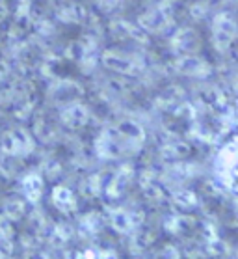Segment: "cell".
Here are the masks:
<instances>
[{
    "label": "cell",
    "mask_w": 238,
    "mask_h": 259,
    "mask_svg": "<svg viewBox=\"0 0 238 259\" xmlns=\"http://www.w3.org/2000/svg\"><path fill=\"white\" fill-rule=\"evenodd\" d=\"M146 144V131L138 121L123 119L108 125L95 138V155L103 160H119L138 155Z\"/></svg>",
    "instance_id": "1"
},
{
    "label": "cell",
    "mask_w": 238,
    "mask_h": 259,
    "mask_svg": "<svg viewBox=\"0 0 238 259\" xmlns=\"http://www.w3.org/2000/svg\"><path fill=\"white\" fill-rule=\"evenodd\" d=\"M35 151V140L30 131L23 127H13L0 138V155L10 159H24Z\"/></svg>",
    "instance_id": "2"
},
{
    "label": "cell",
    "mask_w": 238,
    "mask_h": 259,
    "mask_svg": "<svg viewBox=\"0 0 238 259\" xmlns=\"http://www.w3.org/2000/svg\"><path fill=\"white\" fill-rule=\"evenodd\" d=\"M101 64L105 65L108 71L116 73V75H123V77L136 75L144 67L141 60L136 54L127 53V51H116V49L103 51L101 53Z\"/></svg>",
    "instance_id": "3"
},
{
    "label": "cell",
    "mask_w": 238,
    "mask_h": 259,
    "mask_svg": "<svg viewBox=\"0 0 238 259\" xmlns=\"http://www.w3.org/2000/svg\"><path fill=\"white\" fill-rule=\"evenodd\" d=\"M108 222H110L112 230L116 231V233L128 235V233H134L141 226L144 212L123 209V207H114V209L108 211Z\"/></svg>",
    "instance_id": "4"
},
{
    "label": "cell",
    "mask_w": 238,
    "mask_h": 259,
    "mask_svg": "<svg viewBox=\"0 0 238 259\" xmlns=\"http://www.w3.org/2000/svg\"><path fill=\"white\" fill-rule=\"evenodd\" d=\"M132 179H134L132 166L121 164L110 177H108V181L103 185V194L110 201L121 200L123 196H125V192H127V189L130 187Z\"/></svg>",
    "instance_id": "5"
},
{
    "label": "cell",
    "mask_w": 238,
    "mask_h": 259,
    "mask_svg": "<svg viewBox=\"0 0 238 259\" xmlns=\"http://www.w3.org/2000/svg\"><path fill=\"white\" fill-rule=\"evenodd\" d=\"M89 118H91L89 108L80 101H69L67 105L60 108V123L67 129H82L89 123Z\"/></svg>",
    "instance_id": "6"
},
{
    "label": "cell",
    "mask_w": 238,
    "mask_h": 259,
    "mask_svg": "<svg viewBox=\"0 0 238 259\" xmlns=\"http://www.w3.org/2000/svg\"><path fill=\"white\" fill-rule=\"evenodd\" d=\"M19 189H21L23 198L28 201L30 205H37L43 198V192H45V179L37 171H28L21 177Z\"/></svg>",
    "instance_id": "7"
},
{
    "label": "cell",
    "mask_w": 238,
    "mask_h": 259,
    "mask_svg": "<svg viewBox=\"0 0 238 259\" xmlns=\"http://www.w3.org/2000/svg\"><path fill=\"white\" fill-rule=\"evenodd\" d=\"M169 24V13L164 12V8H153L149 12L141 13L138 19V26L147 34L162 32Z\"/></svg>",
    "instance_id": "8"
},
{
    "label": "cell",
    "mask_w": 238,
    "mask_h": 259,
    "mask_svg": "<svg viewBox=\"0 0 238 259\" xmlns=\"http://www.w3.org/2000/svg\"><path fill=\"white\" fill-rule=\"evenodd\" d=\"M51 201H53V205L58 209L60 212H64V214H73L76 211V196L75 192L69 189V187H65V185H56L53 190H51Z\"/></svg>",
    "instance_id": "9"
},
{
    "label": "cell",
    "mask_w": 238,
    "mask_h": 259,
    "mask_svg": "<svg viewBox=\"0 0 238 259\" xmlns=\"http://www.w3.org/2000/svg\"><path fill=\"white\" fill-rule=\"evenodd\" d=\"M26 203H28V201L24 200V198L12 196V198H8V200L4 201L2 214H4L8 220H12V222H19V220L26 214Z\"/></svg>",
    "instance_id": "10"
},
{
    "label": "cell",
    "mask_w": 238,
    "mask_h": 259,
    "mask_svg": "<svg viewBox=\"0 0 238 259\" xmlns=\"http://www.w3.org/2000/svg\"><path fill=\"white\" fill-rule=\"evenodd\" d=\"M0 250L6 253L8 257L13 252V226L12 220H8L4 214L0 217Z\"/></svg>",
    "instance_id": "11"
},
{
    "label": "cell",
    "mask_w": 238,
    "mask_h": 259,
    "mask_svg": "<svg viewBox=\"0 0 238 259\" xmlns=\"http://www.w3.org/2000/svg\"><path fill=\"white\" fill-rule=\"evenodd\" d=\"M51 241L54 244H65V242L71 241V237H73V228L69 224H56L53 226V230H51Z\"/></svg>",
    "instance_id": "12"
},
{
    "label": "cell",
    "mask_w": 238,
    "mask_h": 259,
    "mask_svg": "<svg viewBox=\"0 0 238 259\" xmlns=\"http://www.w3.org/2000/svg\"><path fill=\"white\" fill-rule=\"evenodd\" d=\"M80 230L86 233H97L101 230V217L97 212H89L80 220Z\"/></svg>",
    "instance_id": "13"
},
{
    "label": "cell",
    "mask_w": 238,
    "mask_h": 259,
    "mask_svg": "<svg viewBox=\"0 0 238 259\" xmlns=\"http://www.w3.org/2000/svg\"><path fill=\"white\" fill-rule=\"evenodd\" d=\"M78 4H69L67 8H64V10H60V17L64 23H78V21H82V17H84V12L76 13V10H78Z\"/></svg>",
    "instance_id": "14"
},
{
    "label": "cell",
    "mask_w": 238,
    "mask_h": 259,
    "mask_svg": "<svg viewBox=\"0 0 238 259\" xmlns=\"http://www.w3.org/2000/svg\"><path fill=\"white\" fill-rule=\"evenodd\" d=\"M97 2V8H99L103 13H112L114 10L121 6L123 0H95Z\"/></svg>",
    "instance_id": "15"
}]
</instances>
